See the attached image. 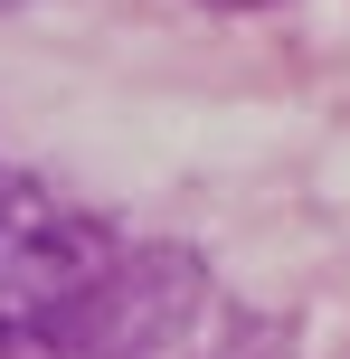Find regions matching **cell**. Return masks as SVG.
<instances>
[{"instance_id":"obj_1","label":"cell","mask_w":350,"mask_h":359,"mask_svg":"<svg viewBox=\"0 0 350 359\" xmlns=\"http://www.w3.org/2000/svg\"><path fill=\"white\" fill-rule=\"evenodd\" d=\"M95 284V236L48 198H0V350L48 341Z\"/></svg>"},{"instance_id":"obj_3","label":"cell","mask_w":350,"mask_h":359,"mask_svg":"<svg viewBox=\"0 0 350 359\" xmlns=\"http://www.w3.org/2000/svg\"><path fill=\"white\" fill-rule=\"evenodd\" d=\"M0 10H10V0H0Z\"/></svg>"},{"instance_id":"obj_2","label":"cell","mask_w":350,"mask_h":359,"mask_svg":"<svg viewBox=\"0 0 350 359\" xmlns=\"http://www.w3.org/2000/svg\"><path fill=\"white\" fill-rule=\"evenodd\" d=\"M218 10H246V0H218Z\"/></svg>"}]
</instances>
